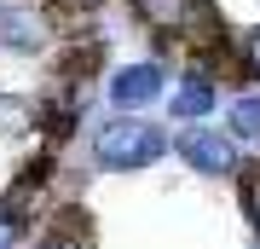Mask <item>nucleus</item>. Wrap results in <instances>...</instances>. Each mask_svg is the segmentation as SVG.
I'll list each match as a JSON object with an SVG mask.
<instances>
[{
  "label": "nucleus",
  "instance_id": "1",
  "mask_svg": "<svg viewBox=\"0 0 260 249\" xmlns=\"http://www.w3.org/2000/svg\"><path fill=\"white\" fill-rule=\"evenodd\" d=\"M168 151H174V139L162 133V122L150 116H110L93 128V162L110 168V174H145V168H156Z\"/></svg>",
  "mask_w": 260,
  "mask_h": 249
},
{
  "label": "nucleus",
  "instance_id": "2",
  "mask_svg": "<svg viewBox=\"0 0 260 249\" xmlns=\"http://www.w3.org/2000/svg\"><path fill=\"white\" fill-rule=\"evenodd\" d=\"M127 12L150 29V41H156V58L168 52L174 41H208V35H220L214 29V12H208V0H127Z\"/></svg>",
  "mask_w": 260,
  "mask_h": 249
},
{
  "label": "nucleus",
  "instance_id": "3",
  "mask_svg": "<svg viewBox=\"0 0 260 249\" xmlns=\"http://www.w3.org/2000/svg\"><path fill=\"white\" fill-rule=\"evenodd\" d=\"M174 151H179V162H185L191 174H203V180H237V174H243L237 139L225 133V128H208V122L179 128V133H174Z\"/></svg>",
  "mask_w": 260,
  "mask_h": 249
},
{
  "label": "nucleus",
  "instance_id": "4",
  "mask_svg": "<svg viewBox=\"0 0 260 249\" xmlns=\"http://www.w3.org/2000/svg\"><path fill=\"white\" fill-rule=\"evenodd\" d=\"M58 18L47 0H0V52H47Z\"/></svg>",
  "mask_w": 260,
  "mask_h": 249
},
{
  "label": "nucleus",
  "instance_id": "5",
  "mask_svg": "<svg viewBox=\"0 0 260 249\" xmlns=\"http://www.w3.org/2000/svg\"><path fill=\"white\" fill-rule=\"evenodd\" d=\"M168 87V70L162 58H139V64H116L110 75H104V99H110L116 116H139L145 104H156Z\"/></svg>",
  "mask_w": 260,
  "mask_h": 249
},
{
  "label": "nucleus",
  "instance_id": "6",
  "mask_svg": "<svg viewBox=\"0 0 260 249\" xmlns=\"http://www.w3.org/2000/svg\"><path fill=\"white\" fill-rule=\"evenodd\" d=\"M214 104H220V75L185 64L179 81H174V93H168V116L191 128V122H208V116H214Z\"/></svg>",
  "mask_w": 260,
  "mask_h": 249
},
{
  "label": "nucleus",
  "instance_id": "7",
  "mask_svg": "<svg viewBox=\"0 0 260 249\" xmlns=\"http://www.w3.org/2000/svg\"><path fill=\"white\" fill-rule=\"evenodd\" d=\"M35 249H93V214L64 203V209L52 214V226L35 238Z\"/></svg>",
  "mask_w": 260,
  "mask_h": 249
},
{
  "label": "nucleus",
  "instance_id": "8",
  "mask_svg": "<svg viewBox=\"0 0 260 249\" xmlns=\"http://www.w3.org/2000/svg\"><path fill=\"white\" fill-rule=\"evenodd\" d=\"M35 180H18L6 197H0V249H18L23 232H29V209H35Z\"/></svg>",
  "mask_w": 260,
  "mask_h": 249
},
{
  "label": "nucleus",
  "instance_id": "9",
  "mask_svg": "<svg viewBox=\"0 0 260 249\" xmlns=\"http://www.w3.org/2000/svg\"><path fill=\"white\" fill-rule=\"evenodd\" d=\"M225 133H232L237 145H260V93L254 87L225 104Z\"/></svg>",
  "mask_w": 260,
  "mask_h": 249
},
{
  "label": "nucleus",
  "instance_id": "10",
  "mask_svg": "<svg viewBox=\"0 0 260 249\" xmlns=\"http://www.w3.org/2000/svg\"><path fill=\"white\" fill-rule=\"evenodd\" d=\"M0 128H6V133H29V128H41V104L18 99V93H0Z\"/></svg>",
  "mask_w": 260,
  "mask_h": 249
},
{
  "label": "nucleus",
  "instance_id": "11",
  "mask_svg": "<svg viewBox=\"0 0 260 249\" xmlns=\"http://www.w3.org/2000/svg\"><path fill=\"white\" fill-rule=\"evenodd\" d=\"M232 58H237V70L249 75V81H260V23H249L243 35H232Z\"/></svg>",
  "mask_w": 260,
  "mask_h": 249
},
{
  "label": "nucleus",
  "instance_id": "12",
  "mask_svg": "<svg viewBox=\"0 0 260 249\" xmlns=\"http://www.w3.org/2000/svg\"><path fill=\"white\" fill-rule=\"evenodd\" d=\"M58 6H70V12H87V6H104V0H58Z\"/></svg>",
  "mask_w": 260,
  "mask_h": 249
}]
</instances>
